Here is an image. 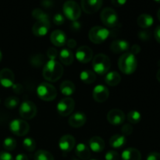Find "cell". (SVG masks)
Returning <instances> with one entry per match:
<instances>
[{"instance_id": "obj_1", "label": "cell", "mask_w": 160, "mask_h": 160, "mask_svg": "<svg viewBox=\"0 0 160 160\" xmlns=\"http://www.w3.org/2000/svg\"><path fill=\"white\" fill-rule=\"evenodd\" d=\"M63 74V67L56 60H48L45 64L42 70L43 78L50 82H56Z\"/></svg>"}, {"instance_id": "obj_2", "label": "cell", "mask_w": 160, "mask_h": 160, "mask_svg": "<svg viewBox=\"0 0 160 160\" xmlns=\"http://www.w3.org/2000/svg\"><path fill=\"white\" fill-rule=\"evenodd\" d=\"M119 69L125 74H131L136 70L138 67L137 58L132 53L125 52L119 58Z\"/></svg>"}, {"instance_id": "obj_3", "label": "cell", "mask_w": 160, "mask_h": 160, "mask_svg": "<svg viewBox=\"0 0 160 160\" xmlns=\"http://www.w3.org/2000/svg\"><path fill=\"white\" fill-rule=\"evenodd\" d=\"M111 67L109 58L103 53H98L92 59V68L95 73L104 75L108 73Z\"/></svg>"}, {"instance_id": "obj_4", "label": "cell", "mask_w": 160, "mask_h": 160, "mask_svg": "<svg viewBox=\"0 0 160 160\" xmlns=\"http://www.w3.org/2000/svg\"><path fill=\"white\" fill-rule=\"evenodd\" d=\"M38 96L43 101L51 102L57 96V91L52 84L42 82L37 88Z\"/></svg>"}, {"instance_id": "obj_5", "label": "cell", "mask_w": 160, "mask_h": 160, "mask_svg": "<svg viewBox=\"0 0 160 160\" xmlns=\"http://www.w3.org/2000/svg\"><path fill=\"white\" fill-rule=\"evenodd\" d=\"M109 30L102 26H95L90 29L88 32L89 39L95 44H101L109 36Z\"/></svg>"}, {"instance_id": "obj_6", "label": "cell", "mask_w": 160, "mask_h": 160, "mask_svg": "<svg viewBox=\"0 0 160 160\" xmlns=\"http://www.w3.org/2000/svg\"><path fill=\"white\" fill-rule=\"evenodd\" d=\"M62 11L66 17L72 21L78 20L81 15V7L74 1L65 2L62 6Z\"/></svg>"}, {"instance_id": "obj_7", "label": "cell", "mask_w": 160, "mask_h": 160, "mask_svg": "<svg viewBox=\"0 0 160 160\" xmlns=\"http://www.w3.org/2000/svg\"><path fill=\"white\" fill-rule=\"evenodd\" d=\"M100 18L103 24L109 28H114L118 23V14L111 7L104 8L100 13Z\"/></svg>"}, {"instance_id": "obj_8", "label": "cell", "mask_w": 160, "mask_h": 160, "mask_svg": "<svg viewBox=\"0 0 160 160\" xmlns=\"http://www.w3.org/2000/svg\"><path fill=\"white\" fill-rule=\"evenodd\" d=\"M9 130L17 136H24L29 132L30 126L27 121L21 119H15L9 123Z\"/></svg>"}, {"instance_id": "obj_9", "label": "cell", "mask_w": 160, "mask_h": 160, "mask_svg": "<svg viewBox=\"0 0 160 160\" xmlns=\"http://www.w3.org/2000/svg\"><path fill=\"white\" fill-rule=\"evenodd\" d=\"M37 106L33 102L26 100L20 104L19 108L20 115L23 120H31L37 114Z\"/></svg>"}, {"instance_id": "obj_10", "label": "cell", "mask_w": 160, "mask_h": 160, "mask_svg": "<svg viewBox=\"0 0 160 160\" xmlns=\"http://www.w3.org/2000/svg\"><path fill=\"white\" fill-rule=\"evenodd\" d=\"M74 100L70 97H66L58 102L57 112L62 117H67L73 112L74 109Z\"/></svg>"}, {"instance_id": "obj_11", "label": "cell", "mask_w": 160, "mask_h": 160, "mask_svg": "<svg viewBox=\"0 0 160 160\" xmlns=\"http://www.w3.org/2000/svg\"><path fill=\"white\" fill-rule=\"evenodd\" d=\"M109 96V91L103 84H98L92 91V97L97 102H104Z\"/></svg>"}, {"instance_id": "obj_12", "label": "cell", "mask_w": 160, "mask_h": 160, "mask_svg": "<svg viewBox=\"0 0 160 160\" xmlns=\"http://www.w3.org/2000/svg\"><path fill=\"white\" fill-rule=\"evenodd\" d=\"M75 56L80 62L88 63L92 60V56H93V52L90 47L87 46V45H83L77 49Z\"/></svg>"}, {"instance_id": "obj_13", "label": "cell", "mask_w": 160, "mask_h": 160, "mask_svg": "<svg viewBox=\"0 0 160 160\" xmlns=\"http://www.w3.org/2000/svg\"><path fill=\"white\" fill-rule=\"evenodd\" d=\"M15 76L10 69L3 68L0 70V84L4 88H10L14 84Z\"/></svg>"}, {"instance_id": "obj_14", "label": "cell", "mask_w": 160, "mask_h": 160, "mask_svg": "<svg viewBox=\"0 0 160 160\" xmlns=\"http://www.w3.org/2000/svg\"><path fill=\"white\" fill-rule=\"evenodd\" d=\"M107 120L109 123L114 126L121 125L125 120V114L120 109H111L107 114Z\"/></svg>"}, {"instance_id": "obj_15", "label": "cell", "mask_w": 160, "mask_h": 160, "mask_svg": "<svg viewBox=\"0 0 160 160\" xmlns=\"http://www.w3.org/2000/svg\"><path fill=\"white\" fill-rule=\"evenodd\" d=\"M76 145V140L74 137L70 134H65L62 136L59 141V147L62 152H69L73 149Z\"/></svg>"}, {"instance_id": "obj_16", "label": "cell", "mask_w": 160, "mask_h": 160, "mask_svg": "<svg viewBox=\"0 0 160 160\" xmlns=\"http://www.w3.org/2000/svg\"><path fill=\"white\" fill-rule=\"evenodd\" d=\"M50 29V20H38L32 28L33 34L37 37L45 36Z\"/></svg>"}, {"instance_id": "obj_17", "label": "cell", "mask_w": 160, "mask_h": 160, "mask_svg": "<svg viewBox=\"0 0 160 160\" xmlns=\"http://www.w3.org/2000/svg\"><path fill=\"white\" fill-rule=\"evenodd\" d=\"M102 5V0H82L81 8L84 12L88 14H92L96 12L101 8Z\"/></svg>"}, {"instance_id": "obj_18", "label": "cell", "mask_w": 160, "mask_h": 160, "mask_svg": "<svg viewBox=\"0 0 160 160\" xmlns=\"http://www.w3.org/2000/svg\"><path fill=\"white\" fill-rule=\"evenodd\" d=\"M87 121V117L83 112H76L72 114L68 120L70 127L74 128H79L84 126Z\"/></svg>"}, {"instance_id": "obj_19", "label": "cell", "mask_w": 160, "mask_h": 160, "mask_svg": "<svg viewBox=\"0 0 160 160\" xmlns=\"http://www.w3.org/2000/svg\"><path fill=\"white\" fill-rule=\"evenodd\" d=\"M50 40L51 42L57 47L63 46L67 43V35L65 32L62 30H55L50 34Z\"/></svg>"}, {"instance_id": "obj_20", "label": "cell", "mask_w": 160, "mask_h": 160, "mask_svg": "<svg viewBox=\"0 0 160 160\" xmlns=\"http://www.w3.org/2000/svg\"><path fill=\"white\" fill-rule=\"evenodd\" d=\"M89 148L94 152H101L104 150L106 145L101 137L94 136L89 140Z\"/></svg>"}, {"instance_id": "obj_21", "label": "cell", "mask_w": 160, "mask_h": 160, "mask_svg": "<svg viewBox=\"0 0 160 160\" xmlns=\"http://www.w3.org/2000/svg\"><path fill=\"white\" fill-rule=\"evenodd\" d=\"M130 48V43L126 40H118L113 41L110 45V50L114 53H120L123 52H127Z\"/></svg>"}, {"instance_id": "obj_22", "label": "cell", "mask_w": 160, "mask_h": 160, "mask_svg": "<svg viewBox=\"0 0 160 160\" xmlns=\"http://www.w3.org/2000/svg\"><path fill=\"white\" fill-rule=\"evenodd\" d=\"M122 160H141L142 154L138 149L134 148H126L121 154Z\"/></svg>"}, {"instance_id": "obj_23", "label": "cell", "mask_w": 160, "mask_h": 160, "mask_svg": "<svg viewBox=\"0 0 160 160\" xmlns=\"http://www.w3.org/2000/svg\"><path fill=\"white\" fill-rule=\"evenodd\" d=\"M75 153L81 159L88 160L91 157V150L85 144L79 143L75 148Z\"/></svg>"}, {"instance_id": "obj_24", "label": "cell", "mask_w": 160, "mask_h": 160, "mask_svg": "<svg viewBox=\"0 0 160 160\" xmlns=\"http://www.w3.org/2000/svg\"><path fill=\"white\" fill-rule=\"evenodd\" d=\"M74 59L73 52L69 48H63L59 52V60L66 66L71 65Z\"/></svg>"}, {"instance_id": "obj_25", "label": "cell", "mask_w": 160, "mask_h": 160, "mask_svg": "<svg viewBox=\"0 0 160 160\" xmlns=\"http://www.w3.org/2000/svg\"><path fill=\"white\" fill-rule=\"evenodd\" d=\"M154 23V19L150 14L143 13L141 14L137 19V23L140 28L146 29L150 28Z\"/></svg>"}, {"instance_id": "obj_26", "label": "cell", "mask_w": 160, "mask_h": 160, "mask_svg": "<svg viewBox=\"0 0 160 160\" xmlns=\"http://www.w3.org/2000/svg\"><path fill=\"white\" fill-rule=\"evenodd\" d=\"M121 81V77L120 73H117V71H111L109 72L106 74L105 77V81L106 84L109 86H117V84H120Z\"/></svg>"}, {"instance_id": "obj_27", "label": "cell", "mask_w": 160, "mask_h": 160, "mask_svg": "<svg viewBox=\"0 0 160 160\" xmlns=\"http://www.w3.org/2000/svg\"><path fill=\"white\" fill-rule=\"evenodd\" d=\"M80 79L84 82V84H92L96 80V73L94 71L90 70H82L80 73Z\"/></svg>"}, {"instance_id": "obj_28", "label": "cell", "mask_w": 160, "mask_h": 160, "mask_svg": "<svg viewBox=\"0 0 160 160\" xmlns=\"http://www.w3.org/2000/svg\"><path fill=\"white\" fill-rule=\"evenodd\" d=\"M61 93L66 96H70L75 92V84L71 81H64L60 84Z\"/></svg>"}, {"instance_id": "obj_29", "label": "cell", "mask_w": 160, "mask_h": 160, "mask_svg": "<svg viewBox=\"0 0 160 160\" xmlns=\"http://www.w3.org/2000/svg\"><path fill=\"white\" fill-rule=\"evenodd\" d=\"M127 140L125 136L121 134H114L109 139V145L114 148H121L125 145Z\"/></svg>"}, {"instance_id": "obj_30", "label": "cell", "mask_w": 160, "mask_h": 160, "mask_svg": "<svg viewBox=\"0 0 160 160\" xmlns=\"http://www.w3.org/2000/svg\"><path fill=\"white\" fill-rule=\"evenodd\" d=\"M34 160H55L52 155L46 150L41 149L34 153Z\"/></svg>"}, {"instance_id": "obj_31", "label": "cell", "mask_w": 160, "mask_h": 160, "mask_svg": "<svg viewBox=\"0 0 160 160\" xmlns=\"http://www.w3.org/2000/svg\"><path fill=\"white\" fill-rule=\"evenodd\" d=\"M30 63L35 67H40L45 63V59L43 55L42 54H35L33 55L29 59Z\"/></svg>"}, {"instance_id": "obj_32", "label": "cell", "mask_w": 160, "mask_h": 160, "mask_svg": "<svg viewBox=\"0 0 160 160\" xmlns=\"http://www.w3.org/2000/svg\"><path fill=\"white\" fill-rule=\"evenodd\" d=\"M23 147L26 151L32 152L36 148V142L32 138H25L23 140Z\"/></svg>"}, {"instance_id": "obj_33", "label": "cell", "mask_w": 160, "mask_h": 160, "mask_svg": "<svg viewBox=\"0 0 160 160\" xmlns=\"http://www.w3.org/2000/svg\"><path fill=\"white\" fill-rule=\"evenodd\" d=\"M127 118H128V121L130 123L134 124V123H138V122L141 121V120H142V114L137 110H131L128 113Z\"/></svg>"}, {"instance_id": "obj_34", "label": "cell", "mask_w": 160, "mask_h": 160, "mask_svg": "<svg viewBox=\"0 0 160 160\" xmlns=\"http://www.w3.org/2000/svg\"><path fill=\"white\" fill-rule=\"evenodd\" d=\"M17 146V141L11 137H7L3 140V147L7 152L12 151Z\"/></svg>"}, {"instance_id": "obj_35", "label": "cell", "mask_w": 160, "mask_h": 160, "mask_svg": "<svg viewBox=\"0 0 160 160\" xmlns=\"http://www.w3.org/2000/svg\"><path fill=\"white\" fill-rule=\"evenodd\" d=\"M32 17H34L35 20H49V17L47 15L42 9H34L32 11Z\"/></svg>"}, {"instance_id": "obj_36", "label": "cell", "mask_w": 160, "mask_h": 160, "mask_svg": "<svg viewBox=\"0 0 160 160\" xmlns=\"http://www.w3.org/2000/svg\"><path fill=\"white\" fill-rule=\"evenodd\" d=\"M20 102V99L17 97L15 96H9L5 100V106L8 109H14L17 107Z\"/></svg>"}, {"instance_id": "obj_37", "label": "cell", "mask_w": 160, "mask_h": 160, "mask_svg": "<svg viewBox=\"0 0 160 160\" xmlns=\"http://www.w3.org/2000/svg\"><path fill=\"white\" fill-rule=\"evenodd\" d=\"M120 158L119 153L114 150H110V151L107 152L105 156L106 160H120Z\"/></svg>"}, {"instance_id": "obj_38", "label": "cell", "mask_w": 160, "mask_h": 160, "mask_svg": "<svg viewBox=\"0 0 160 160\" xmlns=\"http://www.w3.org/2000/svg\"><path fill=\"white\" fill-rule=\"evenodd\" d=\"M133 128L132 125L129 124V123H125L122 126L121 128V132L123 134V136H128L133 133Z\"/></svg>"}, {"instance_id": "obj_39", "label": "cell", "mask_w": 160, "mask_h": 160, "mask_svg": "<svg viewBox=\"0 0 160 160\" xmlns=\"http://www.w3.org/2000/svg\"><path fill=\"white\" fill-rule=\"evenodd\" d=\"M138 36L141 40L148 41L151 38V32L148 30H142V31H139V32L138 33Z\"/></svg>"}, {"instance_id": "obj_40", "label": "cell", "mask_w": 160, "mask_h": 160, "mask_svg": "<svg viewBox=\"0 0 160 160\" xmlns=\"http://www.w3.org/2000/svg\"><path fill=\"white\" fill-rule=\"evenodd\" d=\"M46 55L48 59H49V60H56L58 56V52L56 48L51 47V48L47 50Z\"/></svg>"}, {"instance_id": "obj_41", "label": "cell", "mask_w": 160, "mask_h": 160, "mask_svg": "<svg viewBox=\"0 0 160 160\" xmlns=\"http://www.w3.org/2000/svg\"><path fill=\"white\" fill-rule=\"evenodd\" d=\"M65 21V17H63V15L61 13H56V15L53 17V22L57 26H60Z\"/></svg>"}, {"instance_id": "obj_42", "label": "cell", "mask_w": 160, "mask_h": 160, "mask_svg": "<svg viewBox=\"0 0 160 160\" xmlns=\"http://www.w3.org/2000/svg\"><path fill=\"white\" fill-rule=\"evenodd\" d=\"M0 160H14L12 155L7 151L0 152Z\"/></svg>"}, {"instance_id": "obj_43", "label": "cell", "mask_w": 160, "mask_h": 160, "mask_svg": "<svg viewBox=\"0 0 160 160\" xmlns=\"http://www.w3.org/2000/svg\"><path fill=\"white\" fill-rule=\"evenodd\" d=\"M146 160H160V153L156 152L149 153L147 156Z\"/></svg>"}, {"instance_id": "obj_44", "label": "cell", "mask_w": 160, "mask_h": 160, "mask_svg": "<svg viewBox=\"0 0 160 160\" xmlns=\"http://www.w3.org/2000/svg\"><path fill=\"white\" fill-rule=\"evenodd\" d=\"M12 88L13 92L17 94H20L23 91V86L20 84H14L12 86Z\"/></svg>"}, {"instance_id": "obj_45", "label": "cell", "mask_w": 160, "mask_h": 160, "mask_svg": "<svg viewBox=\"0 0 160 160\" xmlns=\"http://www.w3.org/2000/svg\"><path fill=\"white\" fill-rule=\"evenodd\" d=\"M66 44H67V46H68L69 49H72V48H74L75 47L77 46L76 40H74V39H73V38L68 39V40L67 41V43H66Z\"/></svg>"}, {"instance_id": "obj_46", "label": "cell", "mask_w": 160, "mask_h": 160, "mask_svg": "<svg viewBox=\"0 0 160 160\" xmlns=\"http://www.w3.org/2000/svg\"><path fill=\"white\" fill-rule=\"evenodd\" d=\"M140 52H141V47L139 46L138 45H134L131 46V52H130L132 53L133 55H134V56H135V55L138 54Z\"/></svg>"}, {"instance_id": "obj_47", "label": "cell", "mask_w": 160, "mask_h": 160, "mask_svg": "<svg viewBox=\"0 0 160 160\" xmlns=\"http://www.w3.org/2000/svg\"><path fill=\"white\" fill-rule=\"evenodd\" d=\"M154 37L156 38V42L160 44V25L157 26L154 31Z\"/></svg>"}, {"instance_id": "obj_48", "label": "cell", "mask_w": 160, "mask_h": 160, "mask_svg": "<svg viewBox=\"0 0 160 160\" xmlns=\"http://www.w3.org/2000/svg\"><path fill=\"white\" fill-rule=\"evenodd\" d=\"M81 23H79L78 20H76V21H73V23H72L71 24L72 29L74 30V31H78L79 29H81Z\"/></svg>"}, {"instance_id": "obj_49", "label": "cell", "mask_w": 160, "mask_h": 160, "mask_svg": "<svg viewBox=\"0 0 160 160\" xmlns=\"http://www.w3.org/2000/svg\"><path fill=\"white\" fill-rule=\"evenodd\" d=\"M14 160H28V157L27 156V155L23 154V153H19L18 155H17Z\"/></svg>"}, {"instance_id": "obj_50", "label": "cell", "mask_w": 160, "mask_h": 160, "mask_svg": "<svg viewBox=\"0 0 160 160\" xmlns=\"http://www.w3.org/2000/svg\"><path fill=\"white\" fill-rule=\"evenodd\" d=\"M125 3H126V1L125 0H113V1H112V4L114 5L115 6H123V5H124Z\"/></svg>"}, {"instance_id": "obj_51", "label": "cell", "mask_w": 160, "mask_h": 160, "mask_svg": "<svg viewBox=\"0 0 160 160\" xmlns=\"http://www.w3.org/2000/svg\"><path fill=\"white\" fill-rule=\"evenodd\" d=\"M41 4H42V6H44V7L49 8V7H51L52 6L53 2H52V1H42V2H41Z\"/></svg>"}, {"instance_id": "obj_52", "label": "cell", "mask_w": 160, "mask_h": 160, "mask_svg": "<svg viewBox=\"0 0 160 160\" xmlns=\"http://www.w3.org/2000/svg\"><path fill=\"white\" fill-rule=\"evenodd\" d=\"M156 78H157L158 81L160 82V68L159 69V70H158L157 73H156Z\"/></svg>"}, {"instance_id": "obj_53", "label": "cell", "mask_w": 160, "mask_h": 160, "mask_svg": "<svg viewBox=\"0 0 160 160\" xmlns=\"http://www.w3.org/2000/svg\"><path fill=\"white\" fill-rule=\"evenodd\" d=\"M157 17H158V19H159V21H160V8H159V10H158V12H157Z\"/></svg>"}, {"instance_id": "obj_54", "label": "cell", "mask_w": 160, "mask_h": 160, "mask_svg": "<svg viewBox=\"0 0 160 160\" xmlns=\"http://www.w3.org/2000/svg\"><path fill=\"white\" fill-rule=\"evenodd\" d=\"M2 53L1 50H0V61L2 60Z\"/></svg>"}, {"instance_id": "obj_55", "label": "cell", "mask_w": 160, "mask_h": 160, "mask_svg": "<svg viewBox=\"0 0 160 160\" xmlns=\"http://www.w3.org/2000/svg\"><path fill=\"white\" fill-rule=\"evenodd\" d=\"M72 160H78V159H72Z\"/></svg>"}, {"instance_id": "obj_56", "label": "cell", "mask_w": 160, "mask_h": 160, "mask_svg": "<svg viewBox=\"0 0 160 160\" xmlns=\"http://www.w3.org/2000/svg\"><path fill=\"white\" fill-rule=\"evenodd\" d=\"M91 160H97V159H91Z\"/></svg>"}]
</instances>
